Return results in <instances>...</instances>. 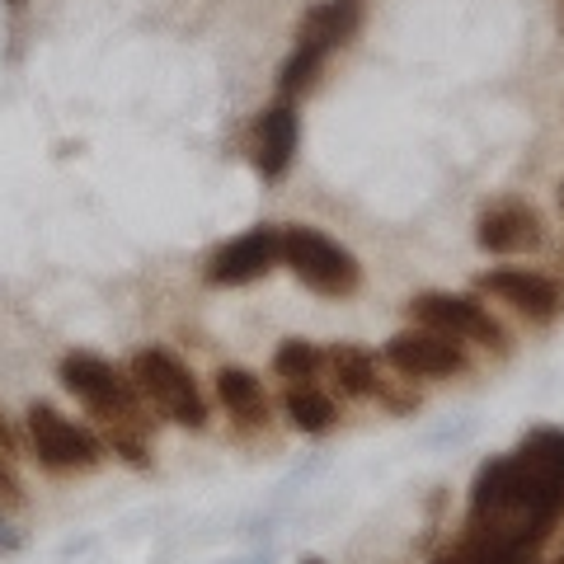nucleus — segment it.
<instances>
[{
  "label": "nucleus",
  "mask_w": 564,
  "mask_h": 564,
  "mask_svg": "<svg viewBox=\"0 0 564 564\" xmlns=\"http://www.w3.org/2000/svg\"><path fill=\"white\" fill-rule=\"evenodd\" d=\"M217 400L226 404V414H231L240 429L269 423V395H263V381L254 372H245V367H221L217 372Z\"/></svg>",
  "instance_id": "obj_12"
},
{
  "label": "nucleus",
  "mask_w": 564,
  "mask_h": 564,
  "mask_svg": "<svg viewBox=\"0 0 564 564\" xmlns=\"http://www.w3.org/2000/svg\"><path fill=\"white\" fill-rule=\"evenodd\" d=\"M480 292L503 302L508 311L527 315V321H555L564 306V292L555 282L545 273H527V269H489L480 273Z\"/></svg>",
  "instance_id": "obj_10"
},
{
  "label": "nucleus",
  "mask_w": 564,
  "mask_h": 564,
  "mask_svg": "<svg viewBox=\"0 0 564 564\" xmlns=\"http://www.w3.org/2000/svg\"><path fill=\"white\" fill-rule=\"evenodd\" d=\"M282 263V231L278 226H254V231L236 236L231 245H221L207 263V282L212 288H245L263 273H273Z\"/></svg>",
  "instance_id": "obj_8"
},
{
  "label": "nucleus",
  "mask_w": 564,
  "mask_h": 564,
  "mask_svg": "<svg viewBox=\"0 0 564 564\" xmlns=\"http://www.w3.org/2000/svg\"><path fill=\"white\" fill-rule=\"evenodd\" d=\"M475 240H480L485 254H532L545 240L541 212L532 203H518V198L494 203L480 212V221H475Z\"/></svg>",
  "instance_id": "obj_9"
},
{
  "label": "nucleus",
  "mask_w": 564,
  "mask_h": 564,
  "mask_svg": "<svg viewBox=\"0 0 564 564\" xmlns=\"http://www.w3.org/2000/svg\"><path fill=\"white\" fill-rule=\"evenodd\" d=\"M358 24H362V0H321V6H311L302 24H296L292 57L278 70V95L296 99L302 90H311L321 66L329 62V52H339L358 33Z\"/></svg>",
  "instance_id": "obj_2"
},
{
  "label": "nucleus",
  "mask_w": 564,
  "mask_h": 564,
  "mask_svg": "<svg viewBox=\"0 0 564 564\" xmlns=\"http://www.w3.org/2000/svg\"><path fill=\"white\" fill-rule=\"evenodd\" d=\"M410 321L429 325L437 334H452L462 344H480V348H503L508 334L494 315L475 302V296H456V292H419L410 302Z\"/></svg>",
  "instance_id": "obj_6"
},
{
  "label": "nucleus",
  "mask_w": 564,
  "mask_h": 564,
  "mask_svg": "<svg viewBox=\"0 0 564 564\" xmlns=\"http://www.w3.org/2000/svg\"><path fill=\"white\" fill-rule=\"evenodd\" d=\"M560 564H564V560H560Z\"/></svg>",
  "instance_id": "obj_21"
},
{
  "label": "nucleus",
  "mask_w": 564,
  "mask_h": 564,
  "mask_svg": "<svg viewBox=\"0 0 564 564\" xmlns=\"http://www.w3.org/2000/svg\"><path fill=\"white\" fill-rule=\"evenodd\" d=\"M306 564H321V560H306Z\"/></svg>",
  "instance_id": "obj_20"
},
{
  "label": "nucleus",
  "mask_w": 564,
  "mask_h": 564,
  "mask_svg": "<svg viewBox=\"0 0 564 564\" xmlns=\"http://www.w3.org/2000/svg\"><path fill=\"white\" fill-rule=\"evenodd\" d=\"M29 447L47 470H95L104 452H109L90 429L70 423L52 404H33L29 410Z\"/></svg>",
  "instance_id": "obj_5"
},
{
  "label": "nucleus",
  "mask_w": 564,
  "mask_h": 564,
  "mask_svg": "<svg viewBox=\"0 0 564 564\" xmlns=\"http://www.w3.org/2000/svg\"><path fill=\"white\" fill-rule=\"evenodd\" d=\"M325 362H329V372H334V386H339L344 395H377L381 391V377H377V358L367 348L358 344H339V348H329L325 352Z\"/></svg>",
  "instance_id": "obj_13"
},
{
  "label": "nucleus",
  "mask_w": 564,
  "mask_h": 564,
  "mask_svg": "<svg viewBox=\"0 0 564 564\" xmlns=\"http://www.w3.org/2000/svg\"><path fill=\"white\" fill-rule=\"evenodd\" d=\"M503 564H532V560H527V551H513V555H508Z\"/></svg>",
  "instance_id": "obj_18"
},
{
  "label": "nucleus",
  "mask_w": 564,
  "mask_h": 564,
  "mask_svg": "<svg viewBox=\"0 0 564 564\" xmlns=\"http://www.w3.org/2000/svg\"><path fill=\"white\" fill-rule=\"evenodd\" d=\"M296 137H302V128H296V109L292 99L269 104V109L259 113V128H254V165L263 180H282L296 155Z\"/></svg>",
  "instance_id": "obj_11"
},
{
  "label": "nucleus",
  "mask_w": 564,
  "mask_h": 564,
  "mask_svg": "<svg viewBox=\"0 0 564 564\" xmlns=\"http://www.w3.org/2000/svg\"><path fill=\"white\" fill-rule=\"evenodd\" d=\"M0 503H20V480L10 475L6 462H0Z\"/></svg>",
  "instance_id": "obj_16"
},
{
  "label": "nucleus",
  "mask_w": 564,
  "mask_h": 564,
  "mask_svg": "<svg viewBox=\"0 0 564 564\" xmlns=\"http://www.w3.org/2000/svg\"><path fill=\"white\" fill-rule=\"evenodd\" d=\"M325 367H329L325 352L315 348V344H306V339H288V344L273 352V372L288 381V386H315Z\"/></svg>",
  "instance_id": "obj_14"
},
{
  "label": "nucleus",
  "mask_w": 564,
  "mask_h": 564,
  "mask_svg": "<svg viewBox=\"0 0 564 564\" xmlns=\"http://www.w3.org/2000/svg\"><path fill=\"white\" fill-rule=\"evenodd\" d=\"M386 362L395 367L400 377H423V381H447L466 372V344L452 339V334H437L429 325L400 329L391 344H386Z\"/></svg>",
  "instance_id": "obj_7"
},
{
  "label": "nucleus",
  "mask_w": 564,
  "mask_h": 564,
  "mask_svg": "<svg viewBox=\"0 0 564 564\" xmlns=\"http://www.w3.org/2000/svg\"><path fill=\"white\" fill-rule=\"evenodd\" d=\"M560 207H564V188H560Z\"/></svg>",
  "instance_id": "obj_19"
},
{
  "label": "nucleus",
  "mask_w": 564,
  "mask_h": 564,
  "mask_svg": "<svg viewBox=\"0 0 564 564\" xmlns=\"http://www.w3.org/2000/svg\"><path fill=\"white\" fill-rule=\"evenodd\" d=\"M282 263L296 273V282H306L315 296H352L362 288V269L352 250H344L339 240H329L315 226H288L282 231Z\"/></svg>",
  "instance_id": "obj_3"
},
{
  "label": "nucleus",
  "mask_w": 564,
  "mask_h": 564,
  "mask_svg": "<svg viewBox=\"0 0 564 564\" xmlns=\"http://www.w3.org/2000/svg\"><path fill=\"white\" fill-rule=\"evenodd\" d=\"M288 419L292 429L302 433H325L334 419H339V410H334V400L325 391H315V386H288Z\"/></svg>",
  "instance_id": "obj_15"
},
{
  "label": "nucleus",
  "mask_w": 564,
  "mask_h": 564,
  "mask_svg": "<svg viewBox=\"0 0 564 564\" xmlns=\"http://www.w3.org/2000/svg\"><path fill=\"white\" fill-rule=\"evenodd\" d=\"M20 452V437H14V429L6 423V414H0V456H14Z\"/></svg>",
  "instance_id": "obj_17"
},
{
  "label": "nucleus",
  "mask_w": 564,
  "mask_h": 564,
  "mask_svg": "<svg viewBox=\"0 0 564 564\" xmlns=\"http://www.w3.org/2000/svg\"><path fill=\"white\" fill-rule=\"evenodd\" d=\"M62 386L99 419L104 447L128 456L132 466H147V437H151L147 410L151 404L137 391L132 372H118V367L104 362L99 352H66L62 358Z\"/></svg>",
  "instance_id": "obj_1"
},
{
  "label": "nucleus",
  "mask_w": 564,
  "mask_h": 564,
  "mask_svg": "<svg viewBox=\"0 0 564 564\" xmlns=\"http://www.w3.org/2000/svg\"><path fill=\"white\" fill-rule=\"evenodd\" d=\"M128 372L151 410H161L170 423H184V429H203L207 423V400L198 391V381H193V372L170 348H137Z\"/></svg>",
  "instance_id": "obj_4"
}]
</instances>
